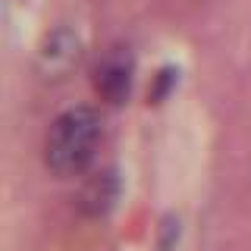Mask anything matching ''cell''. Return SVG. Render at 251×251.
<instances>
[{
    "mask_svg": "<svg viewBox=\"0 0 251 251\" xmlns=\"http://www.w3.org/2000/svg\"><path fill=\"white\" fill-rule=\"evenodd\" d=\"M132 75H135V60H132L129 47H113V50L104 53V60L94 69V91L107 104L120 107L132 94Z\"/></svg>",
    "mask_w": 251,
    "mask_h": 251,
    "instance_id": "obj_3",
    "label": "cell"
},
{
    "mask_svg": "<svg viewBox=\"0 0 251 251\" xmlns=\"http://www.w3.org/2000/svg\"><path fill=\"white\" fill-rule=\"evenodd\" d=\"M120 192H123L120 173L116 170H100L82 185V192H78V210H82L85 217H91V220H100L116 207Z\"/></svg>",
    "mask_w": 251,
    "mask_h": 251,
    "instance_id": "obj_4",
    "label": "cell"
},
{
    "mask_svg": "<svg viewBox=\"0 0 251 251\" xmlns=\"http://www.w3.org/2000/svg\"><path fill=\"white\" fill-rule=\"evenodd\" d=\"M176 82H179V73L173 66L160 69V73H157V82H154V91H151V100H154V104H160V100L173 91V85H176Z\"/></svg>",
    "mask_w": 251,
    "mask_h": 251,
    "instance_id": "obj_5",
    "label": "cell"
},
{
    "mask_svg": "<svg viewBox=\"0 0 251 251\" xmlns=\"http://www.w3.org/2000/svg\"><path fill=\"white\" fill-rule=\"evenodd\" d=\"M104 120L94 107H69L53 120L44 141V163L57 176H78L91 167Z\"/></svg>",
    "mask_w": 251,
    "mask_h": 251,
    "instance_id": "obj_1",
    "label": "cell"
},
{
    "mask_svg": "<svg viewBox=\"0 0 251 251\" xmlns=\"http://www.w3.org/2000/svg\"><path fill=\"white\" fill-rule=\"evenodd\" d=\"M78 60H82V41L75 38L73 28L60 25L50 35H44L35 57V69L44 82H60L78 66Z\"/></svg>",
    "mask_w": 251,
    "mask_h": 251,
    "instance_id": "obj_2",
    "label": "cell"
}]
</instances>
